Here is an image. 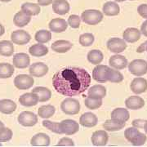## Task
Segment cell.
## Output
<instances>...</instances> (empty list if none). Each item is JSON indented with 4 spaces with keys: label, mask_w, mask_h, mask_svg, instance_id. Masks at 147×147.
I'll list each match as a JSON object with an SVG mask.
<instances>
[{
    "label": "cell",
    "mask_w": 147,
    "mask_h": 147,
    "mask_svg": "<svg viewBox=\"0 0 147 147\" xmlns=\"http://www.w3.org/2000/svg\"><path fill=\"white\" fill-rule=\"evenodd\" d=\"M92 77L80 67H66L53 75V84L58 93L65 96H75L88 89Z\"/></svg>",
    "instance_id": "6da1fadb"
},
{
    "label": "cell",
    "mask_w": 147,
    "mask_h": 147,
    "mask_svg": "<svg viewBox=\"0 0 147 147\" xmlns=\"http://www.w3.org/2000/svg\"><path fill=\"white\" fill-rule=\"evenodd\" d=\"M103 16H104L103 13L99 10L89 9L83 11L80 18L85 24L90 26H95L103 20Z\"/></svg>",
    "instance_id": "7a4b0ae2"
},
{
    "label": "cell",
    "mask_w": 147,
    "mask_h": 147,
    "mask_svg": "<svg viewBox=\"0 0 147 147\" xmlns=\"http://www.w3.org/2000/svg\"><path fill=\"white\" fill-rule=\"evenodd\" d=\"M61 109L65 115H74L80 111V103L78 100L68 97L65 98L61 104Z\"/></svg>",
    "instance_id": "3957f363"
},
{
    "label": "cell",
    "mask_w": 147,
    "mask_h": 147,
    "mask_svg": "<svg viewBox=\"0 0 147 147\" xmlns=\"http://www.w3.org/2000/svg\"><path fill=\"white\" fill-rule=\"evenodd\" d=\"M129 72L137 77H141L147 73V62L142 59H136L128 64Z\"/></svg>",
    "instance_id": "277c9868"
},
{
    "label": "cell",
    "mask_w": 147,
    "mask_h": 147,
    "mask_svg": "<svg viewBox=\"0 0 147 147\" xmlns=\"http://www.w3.org/2000/svg\"><path fill=\"white\" fill-rule=\"evenodd\" d=\"M34 84V80L31 75L28 74H19L14 79V85L17 89H30Z\"/></svg>",
    "instance_id": "5b68a950"
},
{
    "label": "cell",
    "mask_w": 147,
    "mask_h": 147,
    "mask_svg": "<svg viewBox=\"0 0 147 147\" xmlns=\"http://www.w3.org/2000/svg\"><path fill=\"white\" fill-rule=\"evenodd\" d=\"M60 130L61 134L65 135H74L77 133L79 130V124L76 121L72 119H65L59 123Z\"/></svg>",
    "instance_id": "8992f818"
},
{
    "label": "cell",
    "mask_w": 147,
    "mask_h": 147,
    "mask_svg": "<svg viewBox=\"0 0 147 147\" xmlns=\"http://www.w3.org/2000/svg\"><path fill=\"white\" fill-rule=\"evenodd\" d=\"M18 123L24 127H33L38 123V116L31 111H23L17 118Z\"/></svg>",
    "instance_id": "52a82bcc"
},
{
    "label": "cell",
    "mask_w": 147,
    "mask_h": 147,
    "mask_svg": "<svg viewBox=\"0 0 147 147\" xmlns=\"http://www.w3.org/2000/svg\"><path fill=\"white\" fill-rule=\"evenodd\" d=\"M31 37L28 32L18 30L16 31H13L11 34V40L14 44L17 45H25L30 41Z\"/></svg>",
    "instance_id": "ba28073f"
},
{
    "label": "cell",
    "mask_w": 147,
    "mask_h": 147,
    "mask_svg": "<svg viewBox=\"0 0 147 147\" xmlns=\"http://www.w3.org/2000/svg\"><path fill=\"white\" fill-rule=\"evenodd\" d=\"M107 48L114 53H123L127 48L126 42L119 38H111L107 42Z\"/></svg>",
    "instance_id": "9c48e42d"
},
{
    "label": "cell",
    "mask_w": 147,
    "mask_h": 147,
    "mask_svg": "<svg viewBox=\"0 0 147 147\" xmlns=\"http://www.w3.org/2000/svg\"><path fill=\"white\" fill-rule=\"evenodd\" d=\"M29 72L32 77L41 78L47 74L48 66L46 64L42 63V62H36V63L32 64L30 66Z\"/></svg>",
    "instance_id": "30bf717a"
},
{
    "label": "cell",
    "mask_w": 147,
    "mask_h": 147,
    "mask_svg": "<svg viewBox=\"0 0 147 147\" xmlns=\"http://www.w3.org/2000/svg\"><path fill=\"white\" fill-rule=\"evenodd\" d=\"M109 135L105 130H97L92 133L91 141L95 146H104L107 144Z\"/></svg>",
    "instance_id": "8fae6325"
},
{
    "label": "cell",
    "mask_w": 147,
    "mask_h": 147,
    "mask_svg": "<svg viewBox=\"0 0 147 147\" xmlns=\"http://www.w3.org/2000/svg\"><path fill=\"white\" fill-rule=\"evenodd\" d=\"M130 88L135 94H142L147 90V80L142 77L135 78L131 81Z\"/></svg>",
    "instance_id": "7c38bea8"
},
{
    "label": "cell",
    "mask_w": 147,
    "mask_h": 147,
    "mask_svg": "<svg viewBox=\"0 0 147 147\" xmlns=\"http://www.w3.org/2000/svg\"><path fill=\"white\" fill-rule=\"evenodd\" d=\"M30 63V59L29 55L26 53H17L12 59L13 66L18 69H26L27 68Z\"/></svg>",
    "instance_id": "4fadbf2b"
},
{
    "label": "cell",
    "mask_w": 147,
    "mask_h": 147,
    "mask_svg": "<svg viewBox=\"0 0 147 147\" xmlns=\"http://www.w3.org/2000/svg\"><path fill=\"white\" fill-rule=\"evenodd\" d=\"M98 119L96 115L92 112H86L80 116L79 123L85 127H92L97 124Z\"/></svg>",
    "instance_id": "5bb4252c"
},
{
    "label": "cell",
    "mask_w": 147,
    "mask_h": 147,
    "mask_svg": "<svg viewBox=\"0 0 147 147\" xmlns=\"http://www.w3.org/2000/svg\"><path fill=\"white\" fill-rule=\"evenodd\" d=\"M109 64H110V67L113 69H115L118 70L123 69L127 67V65H128L127 63V60L124 56L122 55H115L112 56L109 60Z\"/></svg>",
    "instance_id": "9a60e30c"
},
{
    "label": "cell",
    "mask_w": 147,
    "mask_h": 147,
    "mask_svg": "<svg viewBox=\"0 0 147 147\" xmlns=\"http://www.w3.org/2000/svg\"><path fill=\"white\" fill-rule=\"evenodd\" d=\"M125 123L126 122H123L115 118H111L110 119L106 120L103 123V127L105 130L109 131H119L125 127L126 125Z\"/></svg>",
    "instance_id": "2e32d148"
},
{
    "label": "cell",
    "mask_w": 147,
    "mask_h": 147,
    "mask_svg": "<svg viewBox=\"0 0 147 147\" xmlns=\"http://www.w3.org/2000/svg\"><path fill=\"white\" fill-rule=\"evenodd\" d=\"M49 29L54 33H61L66 30L68 23L62 18H54L49 22Z\"/></svg>",
    "instance_id": "e0dca14e"
},
{
    "label": "cell",
    "mask_w": 147,
    "mask_h": 147,
    "mask_svg": "<svg viewBox=\"0 0 147 147\" xmlns=\"http://www.w3.org/2000/svg\"><path fill=\"white\" fill-rule=\"evenodd\" d=\"M30 144L33 146H48L50 145V137L46 133H37L30 140Z\"/></svg>",
    "instance_id": "ac0fdd59"
},
{
    "label": "cell",
    "mask_w": 147,
    "mask_h": 147,
    "mask_svg": "<svg viewBox=\"0 0 147 147\" xmlns=\"http://www.w3.org/2000/svg\"><path fill=\"white\" fill-rule=\"evenodd\" d=\"M108 68H109V66H107V65H96V66L92 70L93 79L100 84H104L105 82H107L106 77H105V73H106V70L108 69Z\"/></svg>",
    "instance_id": "d6986e66"
},
{
    "label": "cell",
    "mask_w": 147,
    "mask_h": 147,
    "mask_svg": "<svg viewBox=\"0 0 147 147\" xmlns=\"http://www.w3.org/2000/svg\"><path fill=\"white\" fill-rule=\"evenodd\" d=\"M125 105L127 109L132 110H137L142 109L145 105V100L142 97L137 96H131L125 100Z\"/></svg>",
    "instance_id": "ffe728a7"
},
{
    "label": "cell",
    "mask_w": 147,
    "mask_h": 147,
    "mask_svg": "<svg viewBox=\"0 0 147 147\" xmlns=\"http://www.w3.org/2000/svg\"><path fill=\"white\" fill-rule=\"evenodd\" d=\"M19 102L21 105L30 107L36 105L38 103V97L36 93L34 92H27L25 94L21 95L19 98Z\"/></svg>",
    "instance_id": "44dd1931"
},
{
    "label": "cell",
    "mask_w": 147,
    "mask_h": 147,
    "mask_svg": "<svg viewBox=\"0 0 147 147\" xmlns=\"http://www.w3.org/2000/svg\"><path fill=\"white\" fill-rule=\"evenodd\" d=\"M123 38L125 42L131 43L136 42L141 38V31L137 28H127L123 32Z\"/></svg>",
    "instance_id": "7402d4cb"
},
{
    "label": "cell",
    "mask_w": 147,
    "mask_h": 147,
    "mask_svg": "<svg viewBox=\"0 0 147 147\" xmlns=\"http://www.w3.org/2000/svg\"><path fill=\"white\" fill-rule=\"evenodd\" d=\"M53 11L58 15H65L69 11V4L66 0H55L53 3Z\"/></svg>",
    "instance_id": "603a6c76"
},
{
    "label": "cell",
    "mask_w": 147,
    "mask_h": 147,
    "mask_svg": "<svg viewBox=\"0 0 147 147\" xmlns=\"http://www.w3.org/2000/svg\"><path fill=\"white\" fill-rule=\"evenodd\" d=\"M73 47V44L67 40H57L52 44L53 51L57 53H65Z\"/></svg>",
    "instance_id": "cb8c5ba5"
},
{
    "label": "cell",
    "mask_w": 147,
    "mask_h": 147,
    "mask_svg": "<svg viewBox=\"0 0 147 147\" xmlns=\"http://www.w3.org/2000/svg\"><path fill=\"white\" fill-rule=\"evenodd\" d=\"M102 11H103V13L105 16H115L119 14L120 7L115 2L109 1V2H106L103 5Z\"/></svg>",
    "instance_id": "d4e9b609"
},
{
    "label": "cell",
    "mask_w": 147,
    "mask_h": 147,
    "mask_svg": "<svg viewBox=\"0 0 147 147\" xmlns=\"http://www.w3.org/2000/svg\"><path fill=\"white\" fill-rule=\"evenodd\" d=\"M31 20V16L25 13L23 11H20L15 14L13 18L14 25L17 27H24L30 23Z\"/></svg>",
    "instance_id": "484cf974"
},
{
    "label": "cell",
    "mask_w": 147,
    "mask_h": 147,
    "mask_svg": "<svg viewBox=\"0 0 147 147\" xmlns=\"http://www.w3.org/2000/svg\"><path fill=\"white\" fill-rule=\"evenodd\" d=\"M106 95V89L103 85L96 84L90 88L88 91V96L94 98L103 99Z\"/></svg>",
    "instance_id": "4316f807"
},
{
    "label": "cell",
    "mask_w": 147,
    "mask_h": 147,
    "mask_svg": "<svg viewBox=\"0 0 147 147\" xmlns=\"http://www.w3.org/2000/svg\"><path fill=\"white\" fill-rule=\"evenodd\" d=\"M16 110V104L10 99L0 100V112L5 115H11Z\"/></svg>",
    "instance_id": "83f0119b"
},
{
    "label": "cell",
    "mask_w": 147,
    "mask_h": 147,
    "mask_svg": "<svg viewBox=\"0 0 147 147\" xmlns=\"http://www.w3.org/2000/svg\"><path fill=\"white\" fill-rule=\"evenodd\" d=\"M32 92L36 93L38 97L39 102H45L50 100L52 96V92L51 90L45 87H36L32 90Z\"/></svg>",
    "instance_id": "f1b7e54d"
},
{
    "label": "cell",
    "mask_w": 147,
    "mask_h": 147,
    "mask_svg": "<svg viewBox=\"0 0 147 147\" xmlns=\"http://www.w3.org/2000/svg\"><path fill=\"white\" fill-rule=\"evenodd\" d=\"M29 53L33 57H41L43 56H46L48 53V48L47 46L43 45L42 43L34 44L29 48Z\"/></svg>",
    "instance_id": "f546056e"
},
{
    "label": "cell",
    "mask_w": 147,
    "mask_h": 147,
    "mask_svg": "<svg viewBox=\"0 0 147 147\" xmlns=\"http://www.w3.org/2000/svg\"><path fill=\"white\" fill-rule=\"evenodd\" d=\"M105 77H106V80L111 82V83H121L123 80V75L115 69L108 68L105 73Z\"/></svg>",
    "instance_id": "4dcf8cb0"
},
{
    "label": "cell",
    "mask_w": 147,
    "mask_h": 147,
    "mask_svg": "<svg viewBox=\"0 0 147 147\" xmlns=\"http://www.w3.org/2000/svg\"><path fill=\"white\" fill-rule=\"evenodd\" d=\"M14 53V45L13 42L8 40L0 41V55L3 57H11Z\"/></svg>",
    "instance_id": "1f68e13d"
},
{
    "label": "cell",
    "mask_w": 147,
    "mask_h": 147,
    "mask_svg": "<svg viewBox=\"0 0 147 147\" xmlns=\"http://www.w3.org/2000/svg\"><path fill=\"white\" fill-rule=\"evenodd\" d=\"M21 11L25 13L28 14L29 16H37L40 13V6L37 3H25L21 5Z\"/></svg>",
    "instance_id": "d6a6232c"
},
{
    "label": "cell",
    "mask_w": 147,
    "mask_h": 147,
    "mask_svg": "<svg viewBox=\"0 0 147 147\" xmlns=\"http://www.w3.org/2000/svg\"><path fill=\"white\" fill-rule=\"evenodd\" d=\"M111 118H115L123 122H127L130 118L128 110L124 108H116L111 112Z\"/></svg>",
    "instance_id": "836d02e7"
},
{
    "label": "cell",
    "mask_w": 147,
    "mask_h": 147,
    "mask_svg": "<svg viewBox=\"0 0 147 147\" xmlns=\"http://www.w3.org/2000/svg\"><path fill=\"white\" fill-rule=\"evenodd\" d=\"M55 111H56V109L53 105H42L38 110V115L42 119H49L54 115Z\"/></svg>",
    "instance_id": "e575fe53"
},
{
    "label": "cell",
    "mask_w": 147,
    "mask_h": 147,
    "mask_svg": "<svg viewBox=\"0 0 147 147\" xmlns=\"http://www.w3.org/2000/svg\"><path fill=\"white\" fill-rule=\"evenodd\" d=\"M87 57H88V61L90 63L96 65L101 63V61H103L104 56H103V53H101L100 50L94 49V50L90 51L89 53H88Z\"/></svg>",
    "instance_id": "d590c367"
},
{
    "label": "cell",
    "mask_w": 147,
    "mask_h": 147,
    "mask_svg": "<svg viewBox=\"0 0 147 147\" xmlns=\"http://www.w3.org/2000/svg\"><path fill=\"white\" fill-rule=\"evenodd\" d=\"M14 66L9 63H0V79H8L14 74Z\"/></svg>",
    "instance_id": "8d00e7d4"
},
{
    "label": "cell",
    "mask_w": 147,
    "mask_h": 147,
    "mask_svg": "<svg viewBox=\"0 0 147 147\" xmlns=\"http://www.w3.org/2000/svg\"><path fill=\"white\" fill-rule=\"evenodd\" d=\"M34 38L38 43H46L51 40L52 33L50 31H47V30H42L36 32V34L34 35Z\"/></svg>",
    "instance_id": "74e56055"
},
{
    "label": "cell",
    "mask_w": 147,
    "mask_h": 147,
    "mask_svg": "<svg viewBox=\"0 0 147 147\" xmlns=\"http://www.w3.org/2000/svg\"><path fill=\"white\" fill-rule=\"evenodd\" d=\"M84 104H85V106L88 108L89 110H96L100 108L102 105V99L88 96L84 100Z\"/></svg>",
    "instance_id": "f35d334b"
},
{
    "label": "cell",
    "mask_w": 147,
    "mask_h": 147,
    "mask_svg": "<svg viewBox=\"0 0 147 147\" xmlns=\"http://www.w3.org/2000/svg\"><path fill=\"white\" fill-rule=\"evenodd\" d=\"M94 35L92 33H84L79 37V43L83 47H89L94 42Z\"/></svg>",
    "instance_id": "ab89813d"
},
{
    "label": "cell",
    "mask_w": 147,
    "mask_h": 147,
    "mask_svg": "<svg viewBox=\"0 0 147 147\" xmlns=\"http://www.w3.org/2000/svg\"><path fill=\"white\" fill-rule=\"evenodd\" d=\"M146 135L139 131L137 134L129 141V142H131L134 146H141L144 145V144L146 143Z\"/></svg>",
    "instance_id": "60d3db41"
},
{
    "label": "cell",
    "mask_w": 147,
    "mask_h": 147,
    "mask_svg": "<svg viewBox=\"0 0 147 147\" xmlns=\"http://www.w3.org/2000/svg\"><path fill=\"white\" fill-rule=\"evenodd\" d=\"M42 125L47 128L48 130H50L53 132L57 133V134H61V130H60V124L59 123L57 122H51L49 120H44L42 121Z\"/></svg>",
    "instance_id": "b9f144b4"
},
{
    "label": "cell",
    "mask_w": 147,
    "mask_h": 147,
    "mask_svg": "<svg viewBox=\"0 0 147 147\" xmlns=\"http://www.w3.org/2000/svg\"><path fill=\"white\" fill-rule=\"evenodd\" d=\"M12 131L8 127H3L0 129V142H6L10 141L12 138Z\"/></svg>",
    "instance_id": "7bdbcfd3"
},
{
    "label": "cell",
    "mask_w": 147,
    "mask_h": 147,
    "mask_svg": "<svg viewBox=\"0 0 147 147\" xmlns=\"http://www.w3.org/2000/svg\"><path fill=\"white\" fill-rule=\"evenodd\" d=\"M81 18L77 15H70L68 18V25L73 29H78L80 26Z\"/></svg>",
    "instance_id": "ee69618b"
},
{
    "label": "cell",
    "mask_w": 147,
    "mask_h": 147,
    "mask_svg": "<svg viewBox=\"0 0 147 147\" xmlns=\"http://www.w3.org/2000/svg\"><path fill=\"white\" fill-rule=\"evenodd\" d=\"M138 131H139V129L137 128V127H131L127 128L126 130H125V131H124L125 138L129 142L131 138L137 134Z\"/></svg>",
    "instance_id": "f6af8a7d"
},
{
    "label": "cell",
    "mask_w": 147,
    "mask_h": 147,
    "mask_svg": "<svg viewBox=\"0 0 147 147\" xmlns=\"http://www.w3.org/2000/svg\"><path fill=\"white\" fill-rule=\"evenodd\" d=\"M74 146V143L73 140L69 137L61 138L57 144V146Z\"/></svg>",
    "instance_id": "bcb514c9"
},
{
    "label": "cell",
    "mask_w": 147,
    "mask_h": 147,
    "mask_svg": "<svg viewBox=\"0 0 147 147\" xmlns=\"http://www.w3.org/2000/svg\"><path fill=\"white\" fill-rule=\"evenodd\" d=\"M137 11L142 17L147 19V4H141L137 8Z\"/></svg>",
    "instance_id": "7dc6e473"
},
{
    "label": "cell",
    "mask_w": 147,
    "mask_h": 147,
    "mask_svg": "<svg viewBox=\"0 0 147 147\" xmlns=\"http://www.w3.org/2000/svg\"><path fill=\"white\" fill-rule=\"evenodd\" d=\"M146 121V120H144V119H134L132 121L131 124H132V126L137 127V128H143Z\"/></svg>",
    "instance_id": "c3c4849f"
},
{
    "label": "cell",
    "mask_w": 147,
    "mask_h": 147,
    "mask_svg": "<svg viewBox=\"0 0 147 147\" xmlns=\"http://www.w3.org/2000/svg\"><path fill=\"white\" fill-rule=\"evenodd\" d=\"M141 33L144 36L147 37V20L142 23V26H141Z\"/></svg>",
    "instance_id": "681fc988"
},
{
    "label": "cell",
    "mask_w": 147,
    "mask_h": 147,
    "mask_svg": "<svg viewBox=\"0 0 147 147\" xmlns=\"http://www.w3.org/2000/svg\"><path fill=\"white\" fill-rule=\"evenodd\" d=\"M39 6H48L53 3V0H37Z\"/></svg>",
    "instance_id": "f907efd6"
},
{
    "label": "cell",
    "mask_w": 147,
    "mask_h": 147,
    "mask_svg": "<svg viewBox=\"0 0 147 147\" xmlns=\"http://www.w3.org/2000/svg\"><path fill=\"white\" fill-rule=\"evenodd\" d=\"M145 51H146L147 52V40L144 42V43H142V45L137 49V52L139 53H144Z\"/></svg>",
    "instance_id": "816d5d0a"
},
{
    "label": "cell",
    "mask_w": 147,
    "mask_h": 147,
    "mask_svg": "<svg viewBox=\"0 0 147 147\" xmlns=\"http://www.w3.org/2000/svg\"><path fill=\"white\" fill-rule=\"evenodd\" d=\"M4 32H5V29H4V27L3 25H1L0 24V36H2L3 34H4Z\"/></svg>",
    "instance_id": "f5cc1de1"
},
{
    "label": "cell",
    "mask_w": 147,
    "mask_h": 147,
    "mask_svg": "<svg viewBox=\"0 0 147 147\" xmlns=\"http://www.w3.org/2000/svg\"><path fill=\"white\" fill-rule=\"evenodd\" d=\"M144 130H145V131H146V133L147 134V120L146 121V123H145V125H144Z\"/></svg>",
    "instance_id": "db71d44e"
},
{
    "label": "cell",
    "mask_w": 147,
    "mask_h": 147,
    "mask_svg": "<svg viewBox=\"0 0 147 147\" xmlns=\"http://www.w3.org/2000/svg\"><path fill=\"white\" fill-rule=\"evenodd\" d=\"M3 127H5L4 126V123H3L2 121H0V129H1V128H3Z\"/></svg>",
    "instance_id": "11a10c76"
},
{
    "label": "cell",
    "mask_w": 147,
    "mask_h": 147,
    "mask_svg": "<svg viewBox=\"0 0 147 147\" xmlns=\"http://www.w3.org/2000/svg\"><path fill=\"white\" fill-rule=\"evenodd\" d=\"M116 2H119V3H122V2H124V1H126V0H115Z\"/></svg>",
    "instance_id": "9f6ffc18"
},
{
    "label": "cell",
    "mask_w": 147,
    "mask_h": 147,
    "mask_svg": "<svg viewBox=\"0 0 147 147\" xmlns=\"http://www.w3.org/2000/svg\"><path fill=\"white\" fill-rule=\"evenodd\" d=\"M1 2H4V3H7V2H10L11 0H0Z\"/></svg>",
    "instance_id": "6f0895ef"
},
{
    "label": "cell",
    "mask_w": 147,
    "mask_h": 147,
    "mask_svg": "<svg viewBox=\"0 0 147 147\" xmlns=\"http://www.w3.org/2000/svg\"><path fill=\"white\" fill-rule=\"evenodd\" d=\"M2 146V144H1V143H0V146Z\"/></svg>",
    "instance_id": "680465c9"
},
{
    "label": "cell",
    "mask_w": 147,
    "mask_h": 147,
    "mask_svg": "<svg viewBox=\"0 0 147 147\" xmlns=\"http://www.w3.org/2000/svg\"><path fill=\"white\" fill-rule=\"evenodd\" d=\"M129 1H134V0H129Z\"/></svg>",
    "instance_id": "91938a15"
}]
</instances>
